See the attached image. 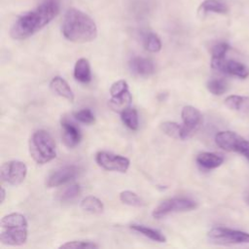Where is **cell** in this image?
Instances as JSON below:
<instances>
[{
	"label": "cell",
	"instance_id": "obj_22",
	"mask_svg": "<svg viewBox=\"0 0 249 249\" xmlns=\"http://www.w3.org/2000/svg\"><path fill=\"white\" fill-rule=\"evenodd\" d=\"M121 119L123 123L130 129L137 130L139 126V121H138V114L136 109L129 107L126 110L123 111L121 113Z\"/></svg>",
	"mask_w": 249,
	"mask_h": 249
},
{
	"label": "cell",
	"instance_id": "obj_9",
	"mask_svg": "<svg viewBox=\"0 0 249 249\" xmlns=\"http://www.w3.org/2000/svg\"><path fill=\"white\" fill-rule=\"evenodd\" d=\"M211 67L218 72L241 79H245L249 76V69L243 63L233 59H227L226 57H211Z\"/></svg>",
	"mask_w": 249,
	"mask_h": 249
},
{
	"label": "cell",
	"instance_id": "obj_6",
	"mask_svg": "<svg viewBox=\"0 0 249 249\" xmlns=\"http://www.w3.org/2000/svg\"><path fill=\"white\" fill-rule=\"evenodd\" d=\"M197 207V203L187 197H172L161 201L152 212L155 219H160L170 213L190 211Z\"/></svg>",
	"mask_w": 249,
	"mask_h": 249
},
{
	"label": "cell",
	"instance_id": "obj_15",
	"mask_svg": "<svg viewBox=\"0 0 249 249\" xmlns=\"http://www.w3.org/2000/svg\"><path fill=\"white\" fill-rule=\"evenodd\" d=\"M50 87L55 94L69 100L70 102L74 101V93L72 89L70 88L68 83L61 77L56 76L53 78L50 83Z\"/></svg>",
	"mask_w": 249,
	"mask_h": 249
},
{
	"label": "cell",
	"instance_id": "obj_20",
	"mask_svg": "<svg viewBox=\"0 0 249 249\" xmlns=\"http://www.w3.org/2000/svg\"><path fill=\"white\" fill-rule=\"evenodd\" d=\"M129 228L131 230H133L134 231H137L139 233H141L142 235L157 241V242H165L166 241V237L158 230L153 229V228H149L146 227L144 225H138V224H132L129 226Z\"/></svg>",
	"mask_w": 249,
	"mask_h": 249
},
{
	"label": "cell",
	"instance_id": "obj_3",
	"mask_svg": "<svg viewBox=\"0 0 249 249\" xmlns=\"http://www.w3.org/2000/svg\"><path fill=\"white\" fill-rule=\"evenodd\" d=\"M26 218L20 213H10L5 215L0 222V241L10 246H19L27 240Z\"/></svg>",
	"mask_w": 249,
	"mask_h": 249
},
{
	"label": "cell",
	"instance_id": "obj_14",
	"mask_svg": "<svg viewBox=\"0 0 249 249\" xmlns=\"http://www.w3.org/2000/svg\"><path fill=\"white\" fill-rule=\"evenodd\" d=\"M225 105L235 112L249 115V96L229 95L224 101Z\"/></svg>",
	"mask_w": 249,
	"mask_h": 249
},
{
	"label": "cell",
	"instance_id": "obj_30",
	"mask_svg": "<svg viewBox=\"0 0 249 249\" xmlns=\"http://www.w3.org/2000/svg\"><path fill=\"white\" fill-rule=\"evenodd\" d=\"M233 152L239 153L242 156H244L248 161H249V141L244 139L242 136H240L238 138V140L236 141L234 148H233Z\"/></svg>",
	"mask_w": 249,
	"mask_h": 249
},
{
	"label": "cell",
	"instance_id": "obj_32",
	"mask_svg": "<svg viewBox=\"0 0 249 249\" xmlns=\"http://www.w3.org/2000/svg\"><path fill=\"white\" fill-rule=\"evenodd\" d=\"M230 46L227 43H218L216 44L211 51L212 53V57H216V58H222V57H226V53L229 51Z\"/></svg>",
	"mask_w": 249,
	"mask_h": 249
},
{
	"label": "cell",
	"instance_id": "obj_23",
	"mask_svg": "<svg viewBox=\"0 0 249 249\" xmlns=\"http://www.w3.org/2000/svg\"><path fill=\"white\" fill-rule=\"evenodd\" d=\"M160 130L175 139H182V125H179L174 122H163L160 124Z\"/></svg>",
	"mask_w": 249,
	"mask_h": 249
},
{
	"label": "cell",
	"instance_id": "obj_1",
	"mask_svg": "<svg viewBox=\"0 0 249 249\" xmlns=\"http://www.w3.org/2000/svg\"><path fill=\"white\" fill-rule=\"evenodd\" d=\"M58 13V1L46 0L35 9L18 17L11 27L10 35L15 40L26 39L49 24Z\"/></svg>",
	"mask_w": 249,
	"mask_h": 249
},
{
	"label": "cell",
	"instance_id": "obj_12",
	"mask_svg": "<svg viewBox=\"0 0 249 249\" xmlns=\"http://www.w3.org/2000/svg\"><path fill=\"white\" fill-rule=\"evenodd\" d=\"M61 129H62V141L68 148L76 147L81 141V131L79 127L69 121L67 118L61 119Z\"/></svg>",
	"mask_w": 249,
	"mask_h": 249
},
{
	"label": "cell",
	"instance_id": "obj_21",
	"mask_svg": "<svg viewBox=\"0 0 249 249\" xmlns=\"http://www.w3.org/2000/svg\"><path fill=\"white\" fill-rule=\"evenodd\" d=\"M81 208L86 212L92 213V214H98L103 211L104 205L99 198H97L93 196H86L81 201Z\"/></svg>",
	"mask_w": 249,
	"mask_h": 249
},
{
	"label": "cell",
	"instance_id": "obj_11",
	"mask_svg": "<svg viewBox=\"0 0 249 249\" xmlns=\"http://www.w3.org/2000/svg\"><path fill=\"white\" fill-rule=\"evenodd\" d=\"M79 173V167L76 165H65L53 171L46 179V186L48 188L58 187L72 179Z\"/></svg>",
	"mask_w": 249,
	"mask_h": 249
},
{
	"label": "cell",
	"instance_id": "obj_29",
	"mask_svg": "<svg viewBox=\"0 0 249 249\" xmlns=\"http://www.w3.org/2000/svg\"><path fill=\"white\" fill-rule=\"evenodd\" d=\"M74 118L79 121L80 123L86 124H91L95 122V117L91 110L89 109H82L80 111H77L74 113Z\"/></svg>",
	"mask_w": 249,
	"mask_h": 249
},
{
	"label": "cell",
	"instance_id": "obj_25",
	"mask_svg": "<svg viewBox=\"0 0 249 249\" xmlns=\"http://www.w3.org/2000/svg\"><path fill=\"white\" fill-rule=\"evenodd\" d=\"M81 194V187L78 184H72L66 187L59 196L61 202H72L74 201Z\"/></svg>",
	"mask_w": 249,
	"mask_h": 249
},
{
	"label": "cell",
	"instance_id": "obj_31",
	"mask_svg": "<svg viewBox=\"0 0 249 249\" xmlns=\"http://www.w3.org/2000/svg\"><path fill=\"white\" fill-rule=\"evenodd\" d=\"M127 89H128V85H127L126 81L119 80L112 84V86L110 88V94H111V96H116V95L123 93L124 91H125Z\"/></svg>",
	"mask_w": 249,
	"mask_h": 249
},
{
	"label": "cell",
	"instance_id": "obj_28",
	"mask_svg": "<svg viewBox=\"0 0 249 249\" xmlns=\"http://www.w3.org/2000/svg\"><path fill=\"white\" fill-rule=\"evenodd\" d=\"M99 245L89 240H72V241H67L66 243H63L59 246V248H88V249H92V248H98Z\"/></svg>",
	"mask_w": 249,
	"mask_h": 249
},
{
	"label": "cell",
	"instance_id": "obj_24",
	"mask_svg": "<svg viewBox=\"0 0 249 249\" xmlns=\"http://www.w3.org/2000/svg\"><path fill=\"white\" fill-rule=\"evenodd\" d=\"M144 47L151 53H158L161 49V42L159 36L153 32H148L144 36Z\"/></svg>",
	"mask_w": 249,
	"mask_h": 249
},
{
	"label": "cell",
	"instance_id": "obj_13",
	"mask_svg": "<svg viewBox=\"0 0 249 249\" xmlns=\"http://www.w3.org/2000/svg\"><path fill=\"white\" fill-rule=\"evenodd\" d=\"M128 64L130 70L140 76H149L155 72V64L149 58L135 56L129 60Z\"/></svg>",
	"mask_w": 249,
	"mask_h": 249
},
{
	"label": "cell",
	"instance_id": "obj_27",
	"mask_svg": "<svg viewBox=\"0 0 249 249\" xmlns=\"http://www.w3.org/2000/svg\"><path fill=\"white\" fill-rule=\"evenodd\" d=\"M208 90L214 95H221L228 89V84L223 79H212L206 85Z\"/></svg>",
	"mask_w": 249,
	"mask_h": 249
},
{
	"label": "cell",
	"instance_id": "obj_2",
	"mask_svg": "<svg viewBox=\"0 0 249 249\" xmlns=\"http://www.w3.org/2000/svg\"><path fill=\"white\" fill-rule=\"evenodd\" d=\"M61 31L65 39L74 43H88L97 37V26L86 13L76 8L66 11Z\"/></svg>",
	"mask_w": 249,
	"mask_h": 249
},
{
	"label": "cell",
	"instance_id": "obj_18",
	"mask_svg": "<svg viewBox=\"0 0 249 249\" xmlns=\"http://www.w3.org/2000/svg\"><path fill=\"white\" fill-rule=\"evenodd\" d=\"M131 101H132V96L127 89L119 95L111 96V99L109 100L108 104L113 111L121 114L123 111L130 107Z\"/></svg>",
	"mask_w": 249,
	"mask_h": 249
},
{
	"label": "cell",
	"instance_id": "obj_19",
	"mask_svg": "<svg viewBox=\"0 0 249 249\" xmlns=\"http://www.w3.org/2000/svg\"><path fill=\"white\" fill-rule=\"evenodd\" d=\"M228 11V5L223 0H204L198 7V13L201 15L207 13L227 14Z\"/></svg>",
	"mask_w": 249,
	"mask_h": 249
},
{
	"label": "cell",
	"instance_id": "obj_8",
	"mask_svg": "<svg viewBox=\"0 0 249 249\" xmlns=\"http://www.w3.org/2000/svg\"><path fill=\"white\" fill-rule=\"evenodd\" d=\"M96 163L105 170L124 173L129 167V160L121 155L101 151L95 155Z\"/></svg>",
	"mask_w": 249,
	"mask_h": 249
},
{
	"label": "cell",
	"instance_id": "obj_26",
	"mask_svg": "<svg viewBox=\"0 0 249 249\" xmlns=\"http://www.w3.org/2000/svg\"><path fill=\"white\" fill-rule=\"evenodd\" d=\"M120 199L123 203L127 204L129 206L134 207H140L144 205L143 200L140 198V196L131 191H124L120 194Z\"/></svg>",
	"mask_w": 249,
	"mask_h": 249
},
{
	"label": "cell",
	"instance_id": "obj_10",
	"mask_svg": "<svg viewBox=\"0 0 249 249\" xmlns=\"http://www.w3.org/2000/svg\"><path fill=\"white\" fill-rule=\"evenodd\" d=\"M181 118L183 121L182 140H184L189 138L198 128L202 122V115L196 107L187 105L182 109Z\"/></svg>",
	"mask_w": 249,
	"mask_h": 249
},
{
	"label": "cell",
	"instance_id": "obj_7",
	"mask_svg": "<svg viewBox=\"0 0 249 249\" xmlns=\"http://www.w3.org/2000/svg\"><path fill=\"white\" fill-rule=\"evenodd\" d=\"M27 167L20 160H10L2 164L0 170L1 180L12 186L19 185L25 179Z\"/></svg>",
	"mask_w": 249,
	"mask_h": 249
},
{
	"label": "cell",
	"instance_id": "obj_33",
	"mask_svg": "<svg viewBox=\"0 0 249 249\" xmlns=\"http://www.w3.org/2000/svg\"><path fill=\"white\" fill-rule=\"evenodd\" d=\"M5 196H6V193H5L4 188L2 187V188H1V202H4V200H5Z\"/></svg>",
	"mask_w": 249,
	"mask_h": 249
},
{
	"label": "cell",
	"instance_id": "obj_17",
	"mask_svg": "<svg viewBox=\"0 0 249 249\" xmlns=\"http://www.w3.org/2000/svg\"><path fill=\"white\" fill-rule=\"evenodd\" d=\"M224 161L222 156L211 153V152H202L199 153L196 157V162L198 165L205 169H214L219 167Z\"/></svg>",
	"mask_w": 249,
	"mask_h": 249
},
{
	"label": "cell",
	"instance_id": "obj_16",
	"mask_svg": "<svg viewBox=\"0 0 249 249\" xmlns=\"http://www.w3.org/2000/svg\"><path fill=\"white\" fill-rule=\"evenodd\" d=\"M74 78L83 84H88L91 81L90 65L87 58H79L74 66Z\"/></svg>",
	"mask_w": 249,
	"mask_h": 249
},
{
	"label": "cell",
	"instance_id": "obj_4",
	"mask_svg": "<svg viewBox=\"0 0 249 249\" xmlns=\"http://www.w3.org/2000/svg\"><path fill=\"white\" fill-rule=\"evenodd\" d=\"M29 154L39 164L47 163L56 157L55 143L52 135L44 129L35 131L28 142Z\"/></svg>",
	"mask_w": 249,
	"mask_h": 249
},
{
	"label": "cell",
	"instance_id": "obj_5",
	"mask_svg": "<svg viewBox=\"0 0 249 249\" xmlns=\"http://www.w3.org/2000/svg\"><path fill=\"white\" fill-rule=\"evenodd\" d=\"M207 237L211 242L216 244H248L249 243V233L232 230L224 227H216L211 229L208 233Z\"/></svg>",
	"mask_w": 249,
	"mask_h": 249
}]
</instances>
